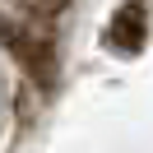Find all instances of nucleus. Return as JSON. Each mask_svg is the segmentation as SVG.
I'll return each instance as SVG.
<instances>
[{"instance_id": "nucleus-1", "label": "nucleus", "mask_w": 153, "mask_h": 153, "mask_svg": "<svg viewBox=\"0 0 153 153\" xmlns=\"http://www.w3.org/2000/svg\"><path fill=\"white\" fill-rule=\"evenodd\" d=\"M0 47L42 93H56L60 84V42L56 33L47 28V19H0Z\"/></svg>"}, {"instance_id": "nucleus-3", "label": "nucleus", "mask_w": 153, "mask_h": 153, "mask_svg": "<svg viewBox=\"0 0 153 153\" xmlns=\"http://www.w3.org/2000/svg\"><path fill=\"white\" fill-rule=\"evenodd\" d=\"M33 10H37V19H51V14H60V10H70L74 0H28Z\"/></svg>"}, {"instance_id": "nucleus-2", "label": "nucleus", "mask_w": 153, "mask_h": 153, "mask_svg": "<svg viewBox=\"0 0 153 153\" xmlns=\"http://www.w3.org/2000/svg\"><path fill=\"white\" fill-rule=\"evenodd\" d=\"M149 0H121L111 14H107L102 28V47L116 51V56H139L149 47Z\"/></svg>"}]
</instances>
